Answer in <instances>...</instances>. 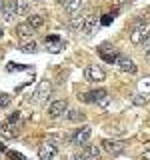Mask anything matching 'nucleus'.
I'll use <instances>...</instances> for the list:
<instances>
[{"instance_id":"6","label":"nucleus","mask_w":150,"mask_h":160,"mask_svg":"<svg viewBox=\"0 0 150 160\" xmlns=\"http://www.w3.org/2000/svg\"><path fill=\"white\" fill-rule=\"evenodd\" d=\"M0 16H2L4 22H12V20L18 16V0H8V2H4L2 10H0Z\"/></svg>"},{"instance_id":"1","label":"nucleus","mask_w":150,"mask_h":160,"mask_svg":"<svg viewBox=\"0 0 150 160\" xmlns=\"http://www.w3.org/2000/svg\"><path fill=\"white\" fill-rule=\"evenodd\" d=\"M80 100H82V102H86V104H98V106L104 108V106H108L110 96H108V92L104 88H98V90H92V92L82 94Z\"/></svg>"},{"instance_id":"26","label":"nucleus","mask_w":150,"mask_h":160,"mask_svg":"<svg viewBox=\"0 0 150 160\" xmlns=\"http://www.w3.org/2000/svg\"><path fill=\"white\" fill-rule=\"evenodd\" d=\"M112 20H114V14H104V18H102V24H104V26H108V24L112 22Z\"/></svg>"},{"instance_id":"5","label":"nucleus","mask_w":150,"mask_h":160,"mask_svg":"<svg viewBox=\"0 0 150 160\" xmlns=\"http://www.w3.org/2000/svg\"><path fill=\"white\" fill-rule=\"evenodd\" d=\"M148 34H150L148 24H134L132 32H130V42L132 44H142L144 40L148 38Z\"/></svg>"},{"instance_id":"11","label":"nucleus","mask_w":150,"mask_h":160,"mask_svg":"<svg viewBox=\"0 0 150 160\" xmlns=\"http://www.w3.org/2000/svg\"><path fill=\"white\" fill-rule=\"evenodd\" d=\"M82 156L86 160H100V148L96 144H84L82 146Z\"/></svg>"},{"instance_id":"14","label":"nucleus","mask_w":150,"mask_h":160,"mask_svg":"<svg viewBox=\"0 0 150 160\" xmlns=\"http://www.w3.org/2000/svg\"><path fill=\"white\" fill-rule=\"evenodd\" d=\"M82 6H84V0H70V2H68L64 8H66V12L74 18V16H78V14H80Z\"/></svg>"},{"instance_id":"16","label":"nucleus","mask_w":150,"mask_h":160,"mask_svg":"<svg viewBox=\"0 0 150 160\" xmlns=\"http://www.w3.org/2000/svg\"><path fill=\"white\" fill-rule=\"evenodd\" d=\"M26 24H28V26H32L34 30H38V28L44 26V16H42V14H28Z\"/></svg>"},{"instance_id":"24","label":"nucleus","mask_w":150,"mask_h":160,"mask_svg":"<svg viewBox=\"0 0 150 160\" xmlns=\"http://www.w3.org/2000/svg\"><path fill=\"white\" fill-rule=\"evenodd\" d=\"M8 158L10 160H26V156H22V154H20V152H14V150H8Z\"/></svg>"},{"instance_id":"8","label":"nucleus","mask_w":150,"mask_h":160,"mask_svg":"<svg viewBox=\"0 0 150 160\" xmlns=\"http://www.w3.org/2000/svg\"><path fill=\"white\" fill-rule=\"evenodd\" d=\"M102 148L106 150L108 154H112V156H118V154L124 152V148H126V142H122V140H102Z\"/></svg>"},{"instance_id":"21","label":"nucleus","mask_w":150,"mask_h":160,"mask_svg":"<svg viewBox=\"0 0 150 160\" xmlns=\"http://www.w3.org/2000/svg\"><path fill=\"white\" fill-rule=\"evenodd\" d=\"M132 102L136 104V106H144V104L148 102V96H146V94H134V96H132Z\"/></svg>"},{"instance_id":"7","label":"nucleus","mask_w":150,"mask_h":160,"mask_svg":"<svg viewBox=\"0 0 150 160\" xmlns=\"http://www.w3.org/2000/svg\"><path fill=\"white\" fill-rule=\"evenodd\" d=\"M92 136V128L88 126V124H84V126L76 128V132L72 134V144H76V146H84V144L90 140Z\"/></svg>"},{"instance_id":"10","label":"nucleus","mask_w":150,"mask_h":160,"mask_svg":"<svg viewBox=\"0 0 150 160\" xmlns=\"http://www.w3.org/2000/svg\"><path fill=\"white\" fill-rule=\"evenodd\" d=\"M116 64H118V68L122 70V72H128V74H136V72H138V66L134 64V60H130V58H126V56H122V54H118Z\"/></svg>"},{"instance_id":"15","label":"nucleus","mask_w":150,"mask_h":160,"mask_svg":"<svg viewBox=\"0 0 150 160\" xmlns=\"http://www.w3.org/2000/svg\"><path fill=\"white\" fill-rule=\"evenodd\" d=\"M96 22H98V18L94 16V14H86V16H84V20H82V30H80V32L90 34V32L94 30V26H96Z\"/></svg>"},{"instance_id":"19","label":"nucleus","mask_w":150,"mask_h":160,"mask_svg":"<svg viewBox=\"0 0 150 160\" xmlns=\"http://www.w3.org/2000/svg\"><path fill=\"white\" fill-rule=\"evenodd\" d=\"M20 50H22L24 54H34L38 50V44L34 42V40H32V42H24L22 46H20Z\"/></svg>"},{"instance_id":"28","label":"nucleus","mask_w":150,"mask_h":160,"mask_svg":"<svg viewBox=\"0 0 150 160\" xmlns=\"http://www.w3.org/2000/svg\"><path fill=\"white\" fill-rule=\"evenodd\" d=\"M114 2H116L118 6H122V4H128V2H132V0H114Z\"/></svg>"},{"instance_id":"25","label":"nucleus","mask_w":150,"mask_h":160,"mask_svg":"<svg viewBox=\"0 0 150 160\" xmlns=\"http://www.w3.org/2000/svg\"><path fill=\"white\" fill-rule=\"evenodd\" d=\"M142 46H144V48H142V50H144V54H146V56L150 58V34H148V38L142 42Z\"/></svg>"},{"instance_id":"31","label":"nucleus","mask_w":150,"mask_h":160,"mask_svg":"<svg viewBox=\"0 0 150 160\" xmlns=\"http://www.w3.org/2000/svg\"><path fill=\"white\" fill-rule=\"evenodd\" d=\"M2 36H4V30H2V28H0V38H2Z\"/></svg>"},{"instance_id":"23","label":"nucleus","mask_w":150,"mask_h":160,"mask_svg":"<svg viewBox=\"0 0 150 160\" xmlns=\"http://www.w3.org/2000/svg\"><path fill=\"white\" fill-rule=\"evenodd\" d=\"M28 14V4L24 0H18V16H26Z\"/></svg>"},{"instance_id":"13","label":"nucleus","mask_w":150,"mask_h":160,"mask_svg":"<svg viewBox=\"0 0 150 160\" xmlns=\"http://www.w3.org/2000/svg\"><path fill=\"white\" fill-rule=\"evenodd\" d=\"M0 132H2V136H6V138H14L18 134L16 122H10V120H6V122L2 124V128H0Z\"/></svg>"},{"instance_id":"29","label":"nucleus","mask_w":150,"mask_h":160,"mask_svg":"<svg viewBox=\"0 0 150 160\" xmlns=\"http://www.w3.org/2000/svg\"><path fill=\"white\" fill-rule=\"evenodd\" d=\"M70 160H86V158H84L82 154H76V156H72V158H70Z\"/></svg>"},{"instance_id":"20","label":"nucleus","mask_w":150,"mask_h":160,"mask_svg":"<svg viewBox=\"0 0 150 160\" xmlns=\"http://www.w3.org/2000/svg\"><path fill=\"white\" fill-rule=\"evenodd\" d=\"M82 20H84V16H74L72 20H70V28L72 30H82Z\"/></svg>"},{"instance_id":"2","label":"nucleus","mask_w":150,"mask_h":160,"mask_svg":"<svg viewBox=\"0 0 150 160\" xmlns=\"http://www.w3.org/2000/svg\"><path fill=\"white\" fill-rule=\"evenodd\" d=\"M50 92H52V84H50V80H46V78L40 80L38 86H36V90H34V94H32V100H30V102H34V104H42L44 100H48Z\"/></svg>"},{"instance_id":"32","label":"nucleus","mask_w":150,"mask_h":160,"mask_svg":"<svg viewBox=\"0 0 150 160\" xmlns=\"http://www.w3.org/2000/svg\"><path fill=\"white\" fill-rule=\"evenodd\" d=\"M2 6H4V0H0V10H2Z\"/></svg>"},{"instance_id":"27","label":"nucleus","mask_w":150,"mask_h":160,"mask_svg":"<svg viewBox=\"0 0 150 160\" xmlns=\"http://www.w3.org/2000/svg\"><path fill=\"white\" fill-rule=\"evenodd\" d=\"M142 160H150V148H148V150H144V154H142Z\"/></svg>"},{"instance_id":"3","label":"nucleus","mask_w":150,"mask_h":160,"mask_svg":"<svg viewBox=\"0 0 150 160\" xmlns=\"http://www.w3.org/2000/svg\"><path fill=\"white\" fill-rule=\"evenodd\" d=\"M84 80L86 82H104L106 80V72L98 64H88L84 68Z\"/></svg>"},{"instance_id":"9","label":"nucleus","mask_w":150,"mask_h":160,"mask_svg":"<svg viewBox=\"0 0 150 160\" xmlns=\"http://www.w3.org/2000/svg\"><path fill=\"white\" fill-rule=\"evenodd\" d=\"M66 110H68L66 100H54V102L48 106V116L50 118H60Z\"/></svg>"},{"instance_id":"30","label":"nucleus","mask_w":150,"mask_h":160,"mask_svg":"<svg viewBox=\"0 0 150 160\" xmlns=\"http://www.w3.org/2000/svg\"><path fill=\"white\" fill-rule=\"evenodd\" d=\"M56 2H58V4H64V6H66V4L70 2V0H56Z\"/></svg>"},{"instance_id":"18","label":"nucleus","mask_w":150,"mask_h":160,"mask_svg":"<svg viewBox=\"0 0 150 160\" xmlns=\"http://www.w3.org/2000/svg\"><path fill=\"white\" fill-rule=\"evenodd\" d=\"M84 112H80V110H70L68 112V120L70 122H84Z\"/></svg>"},{"instance_id":"22","label":"nucleus","mask_w":150,"mask_h":160,"mask_svg":"<svg viewBox=\"0 0 150 160\" xmlns=\"http://www.w3.org/2000/svg\"><path fill=\"white\" fill-rule=\"evenodd\" d=\"M10 102H12V96H10V94H0V110L8 108Z\"/></svg>"},{"instance_id":"4","label":"nucleus","mask_w":150,"mask_h":160,"mask_svg":"<svg viewBox=\"0 0 150 160\" xmlns=\"http://www.w3.org/2000/svg\"><path fill=\"white\" fill-rule=\"evenodd\" d=\"M56 154H58V144L54 142V140L48 138L40 144V148H38V158L40 160H52Z\"/></svg>"},{"instance_id":"17","label":"nucleus","mask_w":150,"mask_h":160,"mask_svg":"<svg viewBox=\"0 0 150 160\" xmlns=\"http://www.w3.org/2000/svg\"><path fill=\"white\" fill-rule=\"evenodd\" d=\"M16 32H18V36H32V34H34V28L28 26V24L24 22V24H18V26H16Z\"/></svg>"},{"instance_id":"12","label":"nucleus","mask_w":150,"mask_h":160,"mask_svg":"<svg viewBox=\"0 0 150 160\" xmlns=\"http://www.w3.org/2000/svg\"><path fill=\"white\" fill-rule=\"evenodd\" d=\"M64 48V42L60 40L58 36H46V50H50V52H60V50Z\"/></svg>"}]
</instances>
